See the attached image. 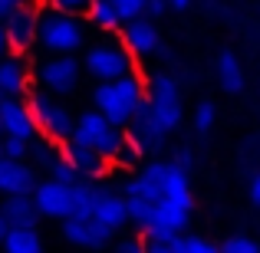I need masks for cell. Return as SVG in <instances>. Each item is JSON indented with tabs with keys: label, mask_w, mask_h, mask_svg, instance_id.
<instances>
[{
	"label": "cell",
	"mask_w": 260,
	"mask_h": 253,
	"mask_svg": "<svg viewBox=\"0 0 260 253\" xmlns=\"http://www.w3.org/2000/svg\"><path fill=\"white\" fill-rule=\"evenodd\" d=\"M132 224L142 227L145 240L172 243L191 224L194 197L188 174L172 161H148L122 184Z\"/></svg>",
	"instance_id": "1"
},
{
	"label": "cell",
	"mask_w": 260,
	"mask_h": 253,
	"mask_svg": "<svg viewBox=\"0 0 260 253\" xmlns=\"http://www.w3.org/2000/svg\"><path fill=\"white\" fill-rule=\"evenodd\" d=\"M142 105H145V79L139 73H128L112 83H99L92 89V109L119 128H125Z\"/></svg>",
	"instance_id": "2"
},
{
	"label": "cell",
	"mask_w": 260,
	"mask_h": 253,
	"mask_svg": "<svg viewBox=\"0 0 260 253\" xmlns=\"http://www.w3.org/2000/svg\"><path fill=\"white\" fill-rule=\"evenodd\" d=\"M86 20L59 13L53 7L40 4V23H37V46L46 56H76L86 46Z\"/></svg>",
	"instance_id": "3"
},
{
	"label": "cell",
	"mask_w": 260,
	"mask_h": 253,
	"mask_svg": "<svg viewBox=\"0 0 260 253\" xmlns=\"http://www.w3.org/2000/svg\"><path fill=\"white\" fill-rule=\"evenodd\" d=\"M26 109H30L33 115V125H37V135L46 141H53V145H63V141L73 138V125H76V115L70 112V105H66L59 95L46 92V89H37L33 86L30 92H26Z\"/></svg>",
	"instance_id": "4"
},
{
	"label": "cell",
	"mask_w": 260,
	"mask_h": 253,
	"mask_svg": "<svg viewBox=\"0 0 260 253\" xmlns=\"http://www.w3.org/2000/svg\"><path fill=\"white\" fill-rule=\"evenodd\" d=\"M83 73H89L95 83H112L135 73V56L122 46V40H102L83 53Z\"/></svg>",
	"instance_id": "5"
},
{
	"label": "cell",
	"mask_w": 260,
	"mask_h": 253,
	"mask_svg": "<svg viewBox=\"0 0 260 253\" xmlns=\"http://www.w3.org/2000/svg\"><path fill=\"white\" fill-rule=\"evenodd\" d=\"M145 109L165 135L181 125V115H184L181 112V92H178V83L168 73H158V76H152L145 83Z\"/></svg>",
	"instance_id": "6"
},
{
	"label": "cell",
	"mask_w": 260,
	"mask_h": 253,
	"mask_svg": "<svg viewBox=\"0 0 260 253\" xmlns=\"http://www.w3.org/2000/svg\"><path fill=\"white\" fill-rule=\"evenodd\" d=\"M73 141H79V145L92 148V152H99L102 158L112 161V155L119 152L122 141H125V128L112 125L106 115H99L92 109V112L76 115V125H73Z\"/></svg>",
	"instance_id": "7"
},
{
	"label": "cell",
	"mask_w": 260,
	"mask_h": 253,
	"mask_svg": "<svg viewBox=\"0 0 260 253\" xmlns=\"http://www.w3.org/2000/svg\"><path fill=\"white\" fill-rule=\"evenodd\" d=\"M79 79H83V59L79 56H43L33 66L37 89H46V92L59 95V99L76 92Z\"/></svg>",
	"instance_id": "8"
},
{
	"label": "cell",
	"mask_w": 260,
	"mask_h": 253,
	"mask_svg": "<svg viewBox=\"0 0 260 253\" xmlns=\"http://www.w3.org/2000/svg\"><path fill=\"white\" fill-rule=\"evenodd\" d=\"M37 23H40V0H30V4L13 7L10 13H4L0 26L7 33V43H10V53L23 56L37 46Z\"/></svg>",
	"instance_id": "9"
},
{
	"label": "cell",
	"mask_w": 260,
	"mask_h": 253,
	"mask_svg": "<svg viewBox=\"0 0 260 253\" xmlns=\"http://www.w3.org/2000/svg\"><path fill=\"white\" fill-rule=\"evenodd\" d=\"M63 237H66V243H73L79 250H106L115 234L109 227H102L95 217H66Z\"/></svg>",
	"instance_id": "10"
},
{
	"label": "cell",
	"mask_w": 260,
	"mask_h": 253,
	"mask_svg": "<svg viewBox=\"0 0 260 253\" xmlns=\"http://www.w3.org/2000/svg\"><path fill=\"white\" fill-rule=\"evenodd\" d=\"M37 184L40 177L30 161H13L0 155V197H30Z\"/></svg>",
	"instance_id": "11"
},
{
	"label": "cell",
	"mask_w": 260,
	"mask_h": 253,
	"mask_svg": "<svg viewBox=\"0 0 260 253\" xmlns=\"http://www.w3.org/2000/svg\"><path fill=\"white\" fill-rule=\"evenodd\" d=\"M30 197H33V204H37L40 217H50V221H66V217H70V184L43 177V181L33 188Z\"/></svg>",
	"instance_id": "12"
},
{
	"label": "cell",
	"mask_w": 260,
	"mask_h": 253,
	"mask_svg": "<svg viewBox=\"0 0 260 253\" xmlns=\"http://www.w3.org/2000/svg\"><path fill=\"white\" fill-rule=\"evenodd\" d=\"M0 135L20 141L37 138V125H33V115L23 99H0Z\"/></svg>",
	"instance_id": "13"
},
{
	"label": "cell",
	"mask_w": 260,
	"mask_h": 253,
	"mask_svg": "<svg viewBox=\"0 0 260 253\" xmlns=\"http://www.w3.org/2000/svg\"><path fill=\"white\" fill-rule=\"evenodd\" d=\"M59 152H63V158L73 165V171H76L83 181H102V177L112 171V165H109V158H102L99 152H92V148L79 145V141H63L59 145Z\"/></svg>",
	"instance_id": "14"
},
{
	"label": "cell",
	"mask_w": 260,
	"mask_h": 253,
	"mask_svg": "<svg viewBox=\"0 0 260 253\" xmlns=\"http://www.w3.org/2000/svg\"><path fill=\"white\" fill-rule=\"evenodd\" d=\"M33 83V69L26 66L23 56L10 53L0 59V99H26Z\"/></svg>",
	"instance_id": "15"
},
{
	"label": "cell",
	"mask_w": 260,
	"mask_h": 253,
	"mask_svg": "<svg viewBox=\"0 0 260 253\" xmlns=\"http://www.w3.org/2000/svg\"><path fill=\"white\" fill-rule=\"evenodd\" d=\"M119 40L132 56H152V53H158V46H161L158 30H155V23L148 17H135V20H128V23H122Z\"/></svg>",
	"instance_id": "16"
},
{
	"label": "cell",
	"mask_w": 260,
	"mask_h": 253,
	"mask_svg": "<svg viewBox=\"0 0 260 253\" xmlns=\"http://www.w3.org/2000/svg\"><path fill=\"white\" fill-rule=\"evenodd\" d=\"M125 138L132 141L142 155H155V152H161V145H165V132L155 125V119L148 115L145 105H142L139 112H135V119L125 125Z\"/></svg>",
	"instance_id": "17"
},
{
	"label": "cell",
	"mask_w": 260,
	"mask_h": 253,
	"mask_svg": "<svg viewBox=\"0 0 260 253\" xmlns=\"http://www.w3.org/2000/svg\"><path fill=\"white\" fill-rule=\"evenodd\" d=\"M92 217L102 224V227H109L115 234V230H122L128 224V207H125V194L115 188H106V184H99V197H95V210Z\"/></svg>",
	"instance_id": "18"
},
{
	"label": "cell",
	"mask_w": 260,
	"mask_h": 253,
	"mask_svg": "<svg viewBox=\"0 0 260 253\" xmlns=\"http://www.w3.org/2000/svg\"><path fill=\"white\" fill-rule=\"evenodd\" d=\"M0 217H4L7 230H30L40 224L33 197H0Z\"/></svg>",
	"instance_id": "19"
},
{
	"label": "cell",
	"mask_w": 260,
	"mask_h": 253,
	"mask_svg": "<svg viewBox=\"0 0 260 253\" xmlns=\"http://www.w3.org/2000/svg\"><path fill=\"white\" fill-rule=\"evenodd\" d=\"M95 197H99V181H83L79 177L70 188V217H92Z\"/></svg>",
	"instance_id": "20"
},
{
	"label": "cell",
	"mask_w": 260,
	"mask_h": 253,
	"mask_svg": "<svg viewBox=\"0 0 260 253\" xmlns=\"http://www.w3.org/2000/svg\"><path fill=\"white\" fill-rule=\"evenodd\" d=\"M0 250L4 253H43V237H40L37 227H30V230H7Z\"/></svg>",
	"instance_id": "21"
},
{
	"label": "cell",
	"mask_w": 260,
	"mask_h": 253,
	"mask_svg": "<svg viewBox=\"0 0 260 253\" xmlns=\"http://www.w3.org/2000/svg\"><path fill=\"white\" fill-rule=\"evenodd\" d=\"M86 23L95 26L102 33H119L122 30V17L115 13V7H109L106 0H92L86 10Z\"/></svg>",
	"instance_id": "22"
},
{
	"label": "cell",
	"mask_w": 260,
	"mask_h": 253,
	"mask_svg": "<svg viewBox=\"0 0 260 253\" xmlns=\"http://www.w3.org/2000/svg\"><path fill=\"white\" fill-rule=\"evenodd\" d=\"M217 79H221L224 92H241L244 89V69L234 53H221L217 56Z\"/></svg>",
	"instance_id": "23"
},
{
	"label": "cell",
	"mask_w": 260,
	"mask_h": 253,
	"mask_svg": "<svg viewBox=\"0 0 260 253\" xmlns=\"http://www.w3.org/2000/svg\"><path fill=\"white\" fill-rule=\"evenodd\" d=\"M56 155H59V145H53V141H46V138H33L30 141V152H26V161H30L33 168H40V171H46L56 161Z\"/></svg>",
	"instance_id": "24"
},
{
	"label": "cell",
	"mask_w": 260,
	"mask_h": 253,
	"mask_svg": "<svg viewBox=\"0 0 260 253\" xmlns=\"http://www.w3.org/2000/svg\"><path fill=\"white\" fill-rule=\"evenodd\" d=\"M172 250L175 253H221V247L211 240H204V237H194V234H181L172 240Z\"/></svg>",
	"instance_id": "25"
},
{
	"label": "cell",
	"mask_w": 260,
	"mask_h": 253,
	"mask_svg": "<svg viewBox=\"0 0 260 253\" xmlns=\"http://www.w3.org/2000/svg\"><path fill=\"white\" fill-rule=\"evenodd\" d=\"M46 177H53V181H59V184H70V188L79 181V174L73 171L70 161L63 158V152H59V155H56V161H53V165L46 168Z\"/></svg>",
	"instance_id": "26"
},
{
	"label": "cell",
	"mask_w": 260,
	"mask_h": 253,
	"mask_svg": "<svg viewBox=\"0 0 260 253\" xmlns=\"http://www.w3.org/2000/svg\"><path fill=\"white\" fill-rule=\"evenodd\" d=\"M142 158H145V155H142L139 148H135L132 141L125 138V141H122V148L112 155V161H109V165H112V168H125V171H128V168H135V165H139Z\"/></svg>",
	"instance_id": "27"
},
{
	"label": "cell",
	"mask_w": 260,
	"mask_h": 253,
	"mask_svg": "<svg viewBox=\"0 0 260 253\" xmlns=\"http://www.w3.org/2000/svg\"><path fill=\"white\" fill-rule=\"evenodd\" d=\"M106 4L115 7L122 23H128V20H135V17H145V0H106Z\"/></svg>",
	"instance_id": "28"
},
{
	"label": "cell",
	"mask_w": 260,
	"mask_h": 253,
	"mask_svg": "<svg viewBox=\"0 0 260 253\" xmlns=\"http://www.w3.org/2000/svg\"><path fill=\"white\" fill-rule=\"evenodd\" d=\"M40 4L53 7V10H59V13H70V17H83L92 0H40Z\"/></svg>",
	"instance_id": "29"
},
{
	"label": "cell",
	"mask_w": 260,
	"mask_h": 253,
	"mask_svg": "<svg viewBox=\"0 0 260 253\" xmlns=\"http://www.w3.org/2000/svg\"><path fill=\"white\" fill-rule=\"evenodd\" d=\"M221 253H260V247L250 237H228L221 243Z\"/></svg>",
	"instance_id": "30"
},
{
	"label": "cell",
	"mask_w": 260,
	"mask_h": 253,
	"mask_svg": "<svg viewBox=\"0 0 260 253\" xmlns=\"http://www.w3.org/2000/svg\"><path fill=\"white\" fill-rule=\"evenodd\" d=\"M211 125H214V105L211 102H201V105L194 109V128L198 132H211Z\"/></svg>",
	"instance_id": "31"
},
{
	"label": "cell",
	"mask_w": 260,
	"mask_h": 253,
	"mask_svg": "<svg viewBox=\"0 0 260 253\" xmlns=\"http://www.w3.org/2000/svg\"><path fill=\"white\" fill-rule=\"evenodd\" d=\"M26 152H30V141H20V138H4V158L26 161Z\"/></svg>",
	"instance_id": "32"
},
{
	"label": "cell",
	"mask_w": 260,
	"mask_h": 253,
	"mask_svg": "<svg viewBox=\"0 0 260 253\" xmlns=\"http://www.w3.org/2000/svg\"><path fill=\"white\" fill-rule=\"evenodd\" d=\"M145 247H148L145 237H122L112 247V253H145Z\"/></svg>",
	"instance_id": "33"
},
{
	"label": "cell",
	"mask_w": 260,
	"mask_h": 253,
	"mask_svg": "<svg viewBox=\"0 0 260 253\" xmlns=\"http://www.w3.org/2000/svg\"><path fill=\"white\" fill-rule=\"evenodd\" d=\"M191 161H194V155H191V152H188V148H178V152H175V158H172V165H175V168H181V171H184V174H188V168H191Z\"/></svg>",
	"instance_id": "34"
},
{
	"label": "cell",
	"mask_w": 260,
	"mask_h": 253,
	"mask_svg": "<svg viewBox=\"0 0 260 253\" xmlns=\"http://www.w3.org/2000/svg\"><path fill=\"white\" fill-rule=\"evenodd\" d=\"M168 10V0H145V17H161Z\"/></svg>",
	"instance_id": "35"
},
{
	"label": "cell",
	"mask_w": 260,
	"mask_h": 253,
	"mask_svg": "<svg viewBox=\"0 0 260 253\" xmlns=\"http://www.w3.org/2000/svg\"><path fill=\"white\" fill-rule=\"evenodd\" d=\"M250 201H254V207H260V171L250 177Z\"/></svg>",
	"instance_id": "36"
},
{
	"label": "cell",
	"mask_w": 260,
	"mask_h": 253,
	"mask_svg": "<svg viewBox=\"0 0 260 253\" xmlns=\"http://www.w3.org/2000/svg\"><path fill=\"white\" fill-rule=\"evenodd\" d=\"M145 253H175V250H172V243H155V240H148Z\"/></svg>",
	"instance_id": "37"
},
{
	"label": "cell",
	"mask_w": 260,
	"mask_h": 253,
	"mask_svg": "<svg viewBox=\"0 0 260 253\" xmlns=\"http://www.w3.org/2000/svg\"><path fill=\"white\" fill-rule=\"evenodd\" d=\"M4 56H10V43H7V33H4V26H0V59Z\"/></svg>",
	"instance_id": "38"
},
{
	"label": "cell",
	"mask_w": 260,
	"mask_h": 253,
	"mask_svg": "<svg viewBox=\"0 0 260 253\" xmlns=\"http://www.w3.org/2000/svg\"><path fill=\"white\" fill-rule=\"evenodd\" d=\"M168 7H175V10H188L191 0H168Z\"/></svg>",
	"instance_id": "39"
},
{
	"label": "cell",
	"mask_w": 260,
	"mask_h": 253,
	"mask_svg": "<svg viewBox=\"0 0 260 253\" xmlns=\"http://www.w3.org/2000/svg\"><path fill=\"white\" fill-rule=\"evenodd\" d=\"M4 234H7V224H4V217H0V243H4Z\"/></svg>",
	"instance_id": "40"
},
{
	"label": "cell",
	"mask_w": 260,
	"mask_h": 253,
	"mask_svg": "<svg viewBox=\"0 0 260 253\" xmlns=\"http://www.w3.org/2000/svg\"><path fill=\"white\" fill-rule=\"evenodd\" d=\"M0 155H4V135H0Z\"/></svg>",
	"instance_id": "41"
}]
</instances>
